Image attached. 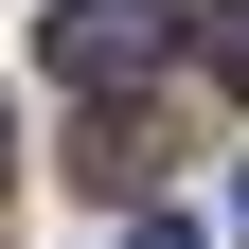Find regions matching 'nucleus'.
Masks as SVG:
<instances>
[{
  "mask_svg": "<svg viewBox=\"0 0 249 249\" xmlns=\"http://www.w3.org/2000/svg\"><path fill=\"white\" fill-rule=\"evenodd\" d=\"M178 18H196V0H53V71H71L89 107H124V89L178 53Z\"/></svg>",
  "mask_w": 249,
  "mask_h": 249,
  "instance_id": "f257e3e1",
  "label": "nucleus"
},
{
  "mask_svg": "<svg viewBox=\"0 0 249 249\" xmlns=\"http://www.w3.org/2000/svg\"><path fill=\"white\" fill-rule=\"evenodd\" d=\"M71 160H89V196H142V178H160V124H124V107H107Z\"/></svg>",
  "mask_w": 249,
  "mask_h": 249,
  "instance_id": "f03ea898",
  "label": "nucleus"
},
{
  "mask_svg": "<svg viewBox=\"0 0 249 249\" xmlns=\"http://www.w3.org/2000/svg\"><path fill=\"white\" fill-rule=\"evenodd\" d=\"M178 36H213V71L249 89V0H213V18H178Z\"/></svg>",
  "mask_w": 249,
  "mask_h": 249,
  "instance_id": "7ed1b4c3",
  "label": "nucleus"
},
{
  "mask_svg": "<svg viewBox=\"0 0 249 249\" xmlns=\"http://www.w3.org/2000/svg\"><path fill=\"white\" fill-rule=\"evenodd\" d=\"M124 249H196V231H178V213H124Z\"/></svg>",
  "mask_w": 249,
  "mask_h": 249,
  "instance_id": "20e7f679",
  "label": "nucleus"
}]
</instances>
